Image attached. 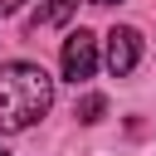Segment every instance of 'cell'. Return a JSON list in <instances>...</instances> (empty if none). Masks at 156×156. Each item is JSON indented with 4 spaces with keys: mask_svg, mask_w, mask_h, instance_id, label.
<instances>
[{
    "mask_svg": "<svg viewBox=\"0 0 156 156\" xmlns=\"http://www.w3.org/2000/svg\"><path fill=\"white\" fill-rule=\"evenodd\" d=\"M54 107V78L39 63H0V127L24 132Z\"/></svg>",
    "mask_w": 156,
    "mask_h": 156,
    "instance_id": "cell-1",
    "label": "cell"
},
{
    "mask_svg": "<svg viewBox=\"0 0 156 156\" xmlns=\"http://www.w3.org/2000/svg\"><path fill=\"white\" fill-rule=\"evenodd\" d=\"M93 5H117V0H93Z\"/></svg>",
    "mask_w": 156,
    "mask_h": 156,
    "instance_id": "cell-7",
    "label": "cell"
},
{
    "mask_svg": "<svg viewBox=\"0 0 156 156\" xmlns=\"http://www.w3.org/2000/svg\"><path fill=\"white\" fill-rule=\"evenodd\" d=\"M73 10H78V0H49V5L34 15V29H39V24H63Z\"/></svg>",
    "mask_w": 156,
    "mask_h": 156,
    "instance_id": "cell-4",
    "label": "cell"
},
{
    "mask_svg": "<svg viewBox=\"0 0 156 156\" xmlns=\"http://www.w3.org/2000/svg\"><path fill=\"white\" fill-rule=\"evenodd\" d=\"M102 112H107V98H102V93H88L73 117H78V122H102Z\"/></svg>",
    "mask_w": 156,
    "mask_h": 156,
    "instance_id": "cell-5",
    "label": "cell"
},
{
    "mask_svg": "<svg viewBox=\"0 0 156 156\" xmlns=\"http://www.w3.org/2000/svg\"><path fill=\"white\" fill-rule=\"evenodd\" d=\"M20 5H24V0H0V10H5V15H15Z\"/></svg>",
    "mask_w": 156,
    "mask_h": 156,
    "instance_id": "cell-6",
    "label": "cell"
},
{
    "mask_svg": "<svg viewBox=\"0 0 156 156\" xmlns=\"http://www.w3.org/2000/svg\"><path fill=\"white\" fill-rule=\"evenodd\" d=\"M93 68H98V39L88 29H73L63 39V78L83 83V78H93Z\"/></svg>",
    "mask_w": 156,
    "mask_h": 156,
    "instance_id": "cell-2",
    "label": "cell"
},
{
    "mask_svg": "<svg viewBox=\"0 0 156 156\" xmlns=\"http://www.w3.org/2000/svg\"><path fill=\"white\" fill-rule=\"evenodd\" d=\"M136 58H141V34L127 29V24H117L107 34V68H112V78H127L136 68Z\"/></svg>",
    "mask_w": 156,
    "mask_h": 156,
    "instance_id": "cell-3",
    "label": "cell"
},
{
    "mask_svg": "<svg viewBox=\"0 0 156 156\" xmlns=\"http://www.w3.org/2000/svg\"><path fill=\"white\" fill-rule=\"evenodd\" d=\"M0 156H5V151H0Z\"/></svg>",
    "mask_w": 156,
    "mask_h": 156,
    "instance_id": "cell-8",
    "label": "cell"
}]
</instances>
